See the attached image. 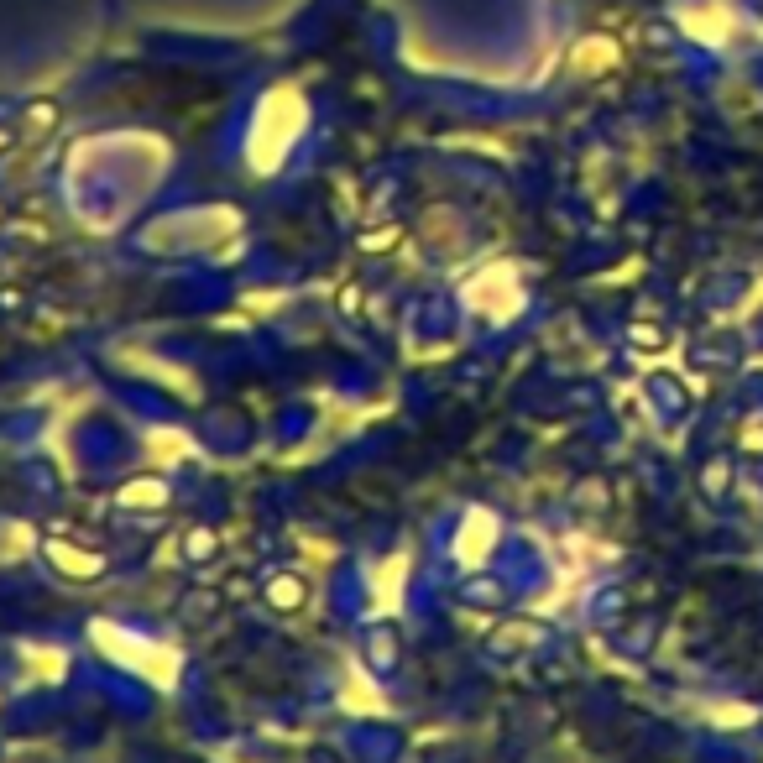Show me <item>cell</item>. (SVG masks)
Listing matches in <instances>:
<instances>
[{"mask_svg": "<svg viewBox=\"0 0 763 763\" xmlns=\"http://www.w3.org/2000/svg\"><path fill=\"white\" fill-rule=\"evenodd\" d=\"M304 596H309V586L298 581V575H277V581L267 586V601L277 612H298V607H304Z\"/></svg>", "mask_w": 763, "mask_h": 763, "instance_id": "6da1fadb", "label": "cell"}, {"mask_svg": "<svg viewBox=\"0 0 763 763\" xmlns=\"http://www.w3.org/2000/svg\"><path fill=\"white\" fill-rule=\"evenodd\" d=\"M48 554H53V565L68 570V575H100V570H105L100 554H74L68 544H48Z\"/></svg>", "mask_w": 763, "mask_h": 763, "instance_id": "7a4b0ae2", "label": "cell"}, {"mask_svg": "<svg viewBox=\"0 0 763 763\" xmlns=\"http://www.w3.org/2000/svg\"><path fill=\"white\" fill-rule=\"evenodd\" d=\"M189 554H194V560H199V554H215V534H199V528H194V534H189Z\"/></svg>", "mask_w": 763, "mask_h": 763, "instance_id": "3957f363", "label": "cell"}]
</instances>
